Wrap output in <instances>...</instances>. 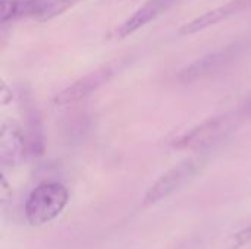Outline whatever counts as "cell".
<instances>
[{
  "mask_svg": "<svg viewBox=\"0 0 251 249\" xmlns=\"http://www.w3.org/2000/svg\"><path fill=\"white\" fill-rule=\"evenodd\" d=\"M243 112H225L212 116L172 141V147L181 151H201L219 144L232 135L243 123Z\"/></svg>",
  "mask_w": 251,
  "mask_h": 249,
  "instance_id": "obj_1",
  "label": "cell"
},
{
  "mask_svg": "<svg viewBox=\"0 0 251 249\" xmlns=\"http://www.w3.org/2000/svg\"><path fill=\"white\" fill-rule=\"evenodd\" d=\"M250 241H251V225L249 226V227H246V229L240 230V232L232 238V241H231V248L229 249H238L240 247H243V245L249 244Z\"/></svg>",
  "mask_w": 251,
  "mask_h": 249,
  "instance_id": "obj_12",
  "label": "cell"
},
{
  "mask_svg": "<svg viewBox=\"0 0 251 249\" xmlns=\"http://www.w3.org/2000/svg\"><path fill=\"white\" fill-rule=\"evenodd\" d=\"M79 0H50L47 3V6L44 7V10L41 12V15L37 18L38 21H50L59 15H62L63 12H66L68 9H71L75 3H78Z\"/></svg>",
  "mask_w": 251,
  "mask_h": 249,
  "instance_id": "obj_11",
  "label": "cell"
},
{
  "mask_svg": "<svg viewBox=\"0 0 251 249\" xmlns=\"http://www.w3.org/2000/svg\"><path fill=\"white\" fill-rule=\"evenodd\" d=\"M68 189L59 182H44L38 185L26 198L25 217L32 226H44L53 222L66 207Z\"/></svg>",
  "mask_w": 251,
  "mask_h": 249,
  "instance_id": "obj_2",
  "label": "cell"
},
{
  "mask_svg": "<svg viewBox=\"0 0 251 249\" xmlns=\"http://www.w3.org/2000/svg\"><path fill=\"white\" fill-rule=\"evenodd\" d=\"M124 66H125L124 62L118 60L115 63H109L106 66H101V68L90 72L88 75L82 76L81 79L75 81L74 84H71L69 87L62 90L59 94H56L51 100L53 106L57 109H63V107H68V106H72V104H76V103L85 100L93 92H96L99 88L106 85L116 73H119V70Z\"/></svg>",
  "mask_w": 251,
  "mask_h": 249,
  "instance_id": "obj_5",
  "label": "cell"
},
{
  "mask_svg": "<svg viewBox=\"0 0 251 249\" xmlns=\"http://www.w3.org/2000/svg\"><path fill=\"white\" fill-rule=\"evenodd\" d=\"M251 6V0H231L222 6H218L212 10H207L199 16H196L194 19L185 22L178 32L181 35H193L197 34L200 31H204L210 26H215L226 19H229L231 16L240 13L241 10L247 9Z\"/></svg>",
  "mask_w": 251,
  "mask_h": 249,
  "instance_id": "obj_8",
  "label": "cell"
},
{
  "mask_svg": "<svg viewBox=\"0 0 251 249\" xmlns=\"http://www.w3.org/2000/svg\"><path fill=\"white\" fill-rule=\"evenodd\" d=\"M29 157L25 132L13 122H1L0 126V160L3 166H15Z\"/></svg>",
  "mask_w": 251,
  "mask_h": 249,
  "instance_id": "obj_7",
  "label": "cell"
},
{
  "mask_svg": "<svg viewBox=\"0 0 251 249\" xmlns=\"http://www.w3.org/2000/svg\"><path fill=\"white\" fill-rule=\"evenodd\" d=\"M50 0H0L1 25L21 18H38Z\"/></svg>",
  "mask_w": 251,
  "mask_h": 249,
  "instance_id": "obj_9",
  "label": "cell"
},
{
  "mask_svg": "<svg viewBox=\"0 0 251 249\" xmlns=\"http://www.w3.org/2000/svg\"><path fill=\"white\" fill-rule=\"evenodd\" d=\"M206 158L203 157H194V158H187L181 161L179 164L174 166L171 170H168L163 176H160L151 188L146 192L143 205L144 207H151L176 191H179L182 186H185L190 181L196 178V175L204 167Z\"/></svg>",
  "mask_w": 251,
  "mask_h": 249,
  "instance_id": "obj_4",
  "label": "cell"
},
{
  "mask_svg": "<svg viewBox=\"0 0 251 249\" xmlns=\"http://www.w3.org/2000/svg\"><path fill=\"white\" fill-rule=\"evenodd\" d=\"M249 48V41L246 40H238L229 45H225L222 48H218L188 66H185L182 70L178 73V79L181 82H194L207 76H212L215 73H219L221 70H225L228 66H231L237 59L241 57V54Z\"/></svg>",
  "mask_w": 251,
  "mask_h": 249,
  "instance_id": "obj_3",
  "label": "cell"
},
{
  "mask_svg": "<svg viewBox=\"0 0 251 249\" xmlns=\"http://www.w3.org/2000/svg\"><path fill=\"white\" fill-rule=\"evenodd\" d=\"M179 0H147L144 4H141L131 16H128L113 32L115 38H125L137 32L138 29L144 28L147 23L157 19L160 15L168 12L174 4H176Z\"/></svg>",
  "mask_w": 251,
  "mask_h": 249,
  "instance_id": "obj_6",
  "label": "cell"
},
{
  "mask_svg": "<svg viewBox=\"0 0 251 249\" xmlns=\"http://www.w3.org/2000/svg\"><path fill=\"white\" fill-rule=\"evenodd\" d=\"M26 142H28V154L29 157H38L43 153L44 148V139H43V128L38 114L35 112H31L28 116V126L25 131Z\"/></svg>",
  "mask_w": 251,
  "mask_h": 249,
  "instance_id": "obj_10",
  "label": "cell"
}]
</instances>
